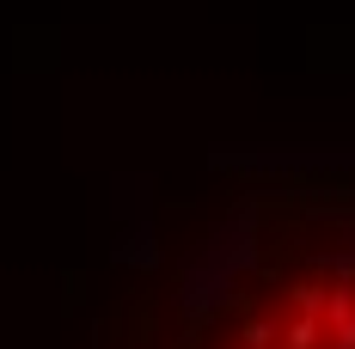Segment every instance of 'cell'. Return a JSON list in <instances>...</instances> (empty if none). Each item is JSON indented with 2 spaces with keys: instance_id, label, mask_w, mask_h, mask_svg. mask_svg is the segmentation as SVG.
<instances>
[{
  "instance_id": "1",
  "label": "cell",
  "mask_w": 355,
  "mask_h": 349,
  "mask_svg": "<svg viewBox=\"0 0 355 349\" xmlns=\"http://www.w3.org/2000/svg\"><path fill=\"white\" fill-rule=\"evenodd\" d=\"M178 349H355V184L288 196Z\"/></svg>"
}]
</instances>
